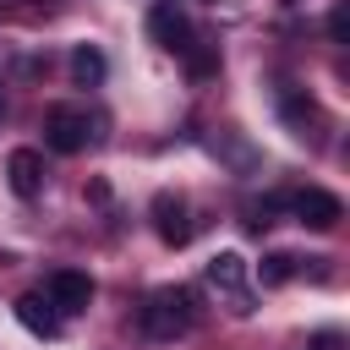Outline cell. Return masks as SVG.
I'll use <instances>...</instances> for the list:
<instances>
[{
	"mask_svg": "<svg viewBox=\"0 0 350 350\" xmlns=\"http://www.w3.org/2000/svg\"><path fill=\"white\" fill-rule=\"evenodd\" d=\"M137 323H142L148 339H180V334H191V323H197V295H191L186 284H164V290H153V295L142 301Z\"/></svg>",
	"mask_w": 350,
	"mask_h": 350,
	"instance_id": "6da1fadb",
	"label": "cell"
},
{
	"mask_svg": "<svg viewBox=\"0 0 350 350\" xmlns=\"http://www.w3.org/2000/svg\"><path fill=\"white\" fill-rule=\"evenodd\" d=\"M93 137L98 131H93V115L88 109H77V104H49L44 109V142L55 153H82Z\"/></svg>",
	"mask_w": 350,
	"mask_h": 350,
	"instance_id": "7a4b0ae2",
	"label": "cell"
},
{
	"mask_svg": "<svg viewBox=\"0 0 350 350\" xmlns=\"http://www.w3.org/2000/svg\"><path fill=\"white\" fill-rule=\"evenodd\" d=\"M208 284L219 295H230V312L246 317L252 312V290H246V257L241 252H213L208 257Z\"/></svg>",
	"mask_w": 350,
	"mask_h": 350,
	"instance_id": "3957f363",
	"label": "cell"
},
{
	"mask_svg": "<svg viewBox=\"0 0 350 350\" xmlns=\"http://www.w3.org/2000/svg\"><path fill=\"white\" fill-rule=\"evenodd\" d=\"M148 38H153L159 49H170V55H186V49L197 44V33H191V16H186L175 0H159V5L148 11Z\"/></svg>",
	"mask_w": 350,
	"mask_h": 350,
	"instance_id": "277c9868",
	"label": "cell"
},
{
	"mask_svg": "<svg viewBox=\"0 0 350 350\" xmlns=\"http://www.w3.org/2000/svg\"><path fill=\"white\" fill-rule=\"evenodd\" d=\"M284 208H290L306 230H339V219H345V202H339L334 191H323V186L290 191V197H284Z\"/></svg>",
	"mask_w": 350,
	"mask_h": 350,
	"instance_id": "5b68a950",
	"label": "cell"
},
{
	"mask_svg": "<svg viewBox=\"0 0 350 350\" xmlns=\"http://www.w3.org/2000/svg\"><path fill=\"white\" fill-rule=\"evenodd\" d=\"M148 213H153V230H159V241H164V246H186V241H191V208H186V197L159 191Z\"/></svg>",
	"mask_w": 350,
	"mask_h": 350,
	"instance_id": "8992f818",
	"label": "cell"
},
{
	"mask_svg": "<svg viewBox=\"0 0 350 350\" xmlns=\"http://www.w3.org/2000/svg\"><path fill=\"white\" fill-rule=\"evenodd\" d=\"M49 306L60 312V317H71V312H88V301H93V279L88 273H77V268H60V273H49Z\"/></svg>",
	"mask_w": 350,
	"mask_h": 350,
	"instance_id": "52a82bcc",
	"label": "cell"
},
{
	"mask_svg": "<svg viewBox=\"0 0 350 350\" xmlns=\"http://www.w3.org/2000/svg\"><path fill=\"white\" fill-rule=\"evenodd\" d=\"M5 175H11V191L16 197H38L44 191V153L38 148H16L5 159Z\"/></svg>",
	"mask_w": 350,
	"mask_h": 350,
	"instance_id": "ba28073f",
	"label": "cell"
},
{
	"mask_svg": "<svg viewBox=\"0 0 350 350\" xmlns=\"http://www.w3.org/2000/svg\"><path fill=\"white\" fill-rule=\"evenodd\" d=\"M16 317H22V328H27V334H38V339H60V312L49 306V295L27 290V295L16 301Z\"/></svg>",
	"mask_w": 350,
	"mask_h": 350,
	"instance_id": "9c48e42d",
	"label": "cell"
},
{
	"mask_svg": "<svg viewBox=\"0 0 350 350\" xmlns=\"http://www.w3.org/2000/svg\"><path fill=\"white\" fill-rule=\"evenodd\" d=\"M104 71H109V60H104L93 44H77V49H71V82H77V88H98Z\"/></svg>",
	"mask_w": 350,
	"mask_h": 350,
	"instance_id": "30bf717a",
	"label": "cell"
},
{
	"mask_svg": "<svg viewBox=\"0 0 350 350\" xmlns=\"http://www.w3.org/2000/svg\"><path fill=\"white\" fill-rule=\"evenodd\" d=\"M284 120L295 126V137H306V126H317V104L301 93H284Z\"/></svg>",
	"mask_w": 350,
	"mask_h": 350,
	"instance_id": "8fae6325",
	"label": "cell"
},
{
	"mask_svg": "<svg viewBox=\"0 0 350 350\" xmlns=\"http://www.w3.org/2000/svg\"><path fill=\"white\" fill-rule=\"evenodd\" d=\"M295 262L301 257H290V252H268L257 273H262V284H284V279H295Z\"/></svg>",
	"mask_w": 350,
	"mask_h": 350,
	"instance_id": "7c38bea8",
	"label": "cell"
},
{
	"mask_svg": "<svg viewBox=\"0 0 350 350\" xmlns=\"http://www.w3.org/2000/svg\"><path fill=\"white\" fill-rule=\"evenodd\" d=\"M186 66H191V77L202 82V77H213V71H219V55H213V49H197V44H191V49H186Z\"/></svg>",
	"mask_w": 350,
	"mask_h": 350,
	"instance_id": "4fadbf2b",
	"label": "cell"
},
{
	"mask_svg": "<svg viewBox=\"0 0 350 350\" xmlns=\"http://www.w3.org/2000/svg\"><path fill=\"white\" fill-rule=\"evenodd\" d=\"M279 208H284V197H262V202H252V208H246V213H252V219H246V224H252V230H268V224H273V213H279Z\"/></svg>",
	"mask_w": 350,
	"mask_h": 350,
	"instance_id": "5bb4252c",
	"label": "cell"
},
{
	"mask_svg": "<svg viewBox=\"0 0 350 350\" xmlns=\"http://www.w3.org/2000/svg\"><path fill=\"white\" fill-rule=\"evenodd\" d=\"M328 38L334 44H350V5H334L328 11Z\"/></svg>",
	"mask_w": 350,
	"mask_h": 350,
	"instance_id": "9a60e30c",
	"label": "cell"
},
{
	"mask_svg": "<svg viewBox=\"0 0 350 350\" xmlns=\"http://www.w3.org/2000/svg\"><path fill=\"white\" fill-rule=\"evenodd\" d=\"M306 350H345V334L323 328V334H312V339H306Z\"/></svg>",
	"mask_w": 350,
	"mask_h": 350,
	"instance_id": "2e32d148",
	"label": "cell"
},
{
	"mask_svg": "<svg viewBox=\"0 0 350 350\" xmlns=\"http://www.w3.org/2000/svg\"><path fill=\"white\" fill-rule=\"evenodd\" d=\"M0 120H5V88H0Z\"/></svg>",
	"mask_w": 350,
	"mask_h": 350,
	"instance_id": "e0dca14e",
	"label": "cell"
}]
</instances>
